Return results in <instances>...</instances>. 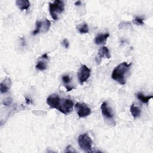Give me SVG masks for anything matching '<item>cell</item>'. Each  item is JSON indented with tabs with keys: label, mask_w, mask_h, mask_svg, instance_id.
Returning <instances> with one entry per match:
<instances>
[{
	"label": "cell",
	"mask_w": 153,
	"mask_h": 153,
	"mask_svg": "<svg viewBox=\"0 0 153 153\" xmlns=\"http://www.w3.org/2000/svg\"><path fill=\"white\" fill-rule=\"evenodd\" d=\"M132 63L123 62L117 65L112 73L111 77L121 85H125L126 81V75L130 68Z\"/></svg>",
	"instance_id": "obj_1"
},
{
	"label": "cell",
	"mask_w": 153,
	"mask_h": 153,
	"mask_svg": "<svg viewBox=\"0 0 153 153\" xmlns=\"http://www.w3.org/2000/svg\"><path fill=\"white\" fill-rule=\"evenodd\" d=\"M65 10L64 3L59 0H56L52 3H49V12L52 19L55 20L58 19L57 14L62 13Z\"/></svg>",
	"instance_id": "obj_2"
},
{
	"label": "cell",
	"mask_w": 153,
	"mask_h": 153,
	"mask_svg": "<svg viewBox=\"0 0 153 153\" xmlns=\"http://www.w3.org/2000/svg\"><path fill=\"white\" fill-rule=\"evenodd\" d=\"M78 142L80 148L85 152H90L92 148L93 141L87 134L80 135Z\"/></svg>",
	"instance_id": "obj_3"
},
{
	"label": "cell",
	"mask_w": 153,
	"mask_h": 153,
	"mask_svg": "<svg viewBox=\"0 0 153 153\" xmlns=\"http://www.w3.org/2000/svg\"><path fill=\"white\" fill-rule=\"evenodd\" d=\"M90 69L86 65H83L81 66L77 73L78 79L81 84H83L89 79L90 76Z\"/></svg>",
	"instance_id": "obj_4"
},
{
	"label": "cell",
	"mask_w": 153,
	"mask_h": 153,
	"mask_svg": "<svg viewBox=\"0 0 153 153\" xmlns=\"http://www.w3.org/2000/svg\"><path fill=\"white\" fill-rule=\"evenodd\" d=\"M73 105L74 103L72 100L65 99L62 100V102L60 104L57 110L64 114H67L73 111Z\"/></svg>",
	"instance_id": "obj_5"
},
{
	"label": "cell",
	"mask_w": 153,
	"mask_h": 153,
	"mask_svg": "<svg viewBox=\"0 0 153 153\" xmlns=\"http://www.w3.org/2000/svg\"><path fill=\"white\" fill-rule=\"evenodd\" d=\"M75 107L77 114L81 118L87 117L91 114L90 108L85 104L77 103Z\"/></svg>",
	"instance_id": "obj_6"
},
{
	"label": "cell",
	"mask_w": 153,
	"mask_h": 153,
	"mask_svg": "<svg viewBox=\"0 0 153 153\" xmlns=\"http://www.w3.org/2000/svg\"><path fill=\"white\" fill-rule=\"evenodd\" d=\"M61 104V99L59 96L56 94L50 95L47 99V104L52 108L57 109Z\"/></svg>",
	"instance_id": "obj_7"
},
{
	"label": "cell",
	"mask_w": 153,
	"mask_h": 153,
	"mask_svg": "<svg viewBox=\"0 0 153 153\" xmlns=\"http://www.w3.org/2000/svg\"><path fill=\"white\" fill-rule=\"evenodd\" d=\"M100 109L102 111V114L105 118H107L109 120H113L114 114L113 113V111H112L111 108L108 106L106 102H104L102 104Z\"/></svg>",
	"instance_id": "obj_8"
},
{
	"label": "cell",
	"mask_w": 153,
	"mask_h": 153,
	"mask_svg": "<svg viewBox=\"0 0 153 153\" xmlns=\"http://www.w3.org/2000/svg\"><path fill=\"white\" fill-rule=\"evenodd\" d=\"M109 37V34L108 33L105 34H98L95 39V42L97 45H100L102 44H104L108 38Z\"/></svg>",
	"instance_id": "obj_9"
},
{
	"label": "cell",
	"mask_w": 153,
	"mask_h": 153,
	"mask_svg": "<svg viewBox=\"0 0 153 153\" xmlns=\"http://www.w3.org/2000/svg\"><path fill=\"white\" fill-rule=\"evenodd\" d=\"M16 4L21 10H26L30 7V2L27 0H18L16 1Z\"/></svg>",
	"instance_id": "obj_10"
},
{
	"label": "cell",
	"mask_w": 153,
	"mask_h": 153,
	"mask_svg": "<svg viewBox=\"0 0 153 153\" xmlns=\"http://www.w3.org/2000/svg\"><path fill=\"white\" fill-rule=\"evenodd\" d=\"M98 55H99V57L100 58H102L104 57H105L108 59L111 58V55H110L109 50L108 48L107 47H105V46L101 47L99 50Z\"/></svg>",
	"instance_id": "obj_11"
},
{
	"label": "cell",
	"mask_w": 153,
	"mask_h": 153,
	"mask_svg": "<svg viewBox=\"0 0 153 153\" xmlns=\"http://www.w3.org/2000/svg\"><path fill=\"white\" fill-rule=\"evenodd\" d=\"M130 111L132 116H133L135 118L139 117L141 115V113L140 109L138 107L135 106L134 104H132L130 106Z\"/></svg>",
	"instance_id": "obj_12"
},
{
	"label": "cell",
	"mask_w": 153,
	"mask_h": 153,
	"mask_svg": "<svg viewBox=\"0 0 153 153\" xmlns=\"http://www.w3.org/2000/svg\"><path fill=\"white\" fill-rule=\"evenodd\" d=\"M77 28L80 34H87L89 31V28L86 23L80 24L77 26Z\"/></svg>",
	"instance_id": "obj_13"
},
{
	"label": "cell",
	"mask_w": 153,
	"mask_h": 153,
	"mask_svg": "<svg viewBox=\"0 0 153 153\" xmlns=\"http://www.w3.org/2000/svg\"><path fill=\"white\" fill-rule=\"evenodd\" d=\"M136 97L139 100H140L142 102V103H144V104H148L149 100L152 98V96L151 95L145 96L144 95H143L141 93H138L136 95Z\"/></svg>",
	"instance_id": "obj_14"
},
{
	"label": "cell",
	"mask_w": 153,
	"mask_h": 153,
	"mask_svg": "<svg viewBox=\"0 0 153 153\" xmlns=\"http://www.w3.org/2000/svg\"><path fill=\"white\" fill-rule=\"evenodd\" d=\"M44 24V22L42 21H40V20H37L36 22V28L35 30L32 33L33 35H35L38 34H39L41 31V29H42L43 27V25Z\"/></svg>",
	"instance_id": "obj_15"
},
{
	"label": "cell",
	"mask_w": 153,
	"mask_h": 153,
	"mask_svg": "<svg viewBox=\"0 0 153 153\" xmlns=\"http://www.w3.org/2000/svg\"><path fill=\"white\" fill-rule=\"evenodd\" d=\"M6 80H4V81H3V82L1 83V84H0V90H1V93H7L10 89L9 85L7 83Z\"/></svg>",
	"instance_id": "obj_16"
},
{
	"label": "cell",
	"mask_w": 153,
	"mask_h": 153,
	"mask_svg": "<svg viewBox=\"0 0 153 153\" xmlns=\"http://www.w3.org/2000/svg\"><path fill=\"white\" fill-rule=\"evenodd\" d=\"M47 64L44 61L39 60L37 62L35 68L39 71H44L47 69Z\"/></svg>",
	"instance_id": "obj_17"
},
{
	"label": "cell",
	"mask_w": 153,
	"mask_h": 153,
	"mask_svg": "<svg viewBox=\"0 0 153 153\" xmlns=\"http://www.w3.org/2000/svg\"><path fill=\"white\" fill-rule=\"evenodd\" d=\"M134 22L138 25H142L144 24V20L143 18L141 17L136 16L134 19Z\"/></svg>",
	"instance_id": "obj_18"
},
{
	"label": "cell",
	"mask_w": 153,
	"mask_h": 153,
	"mask_svg": "<svg viewBox=\"0 0 153 153\" xmlns=\"http://www.w3.org/2000/svg\"><path fill=\"white\" fill-rule=\"evenodd\" d=\"M62 81L65 84V85H68L71 81V78L69 77V75H64L62 77Z\"/></svg>",
	"instance_id": "obj_19"
},
{
	"label": "cell",
	"mask_w": 153,
	"mask_h": 153,
	"mask_svg": "<svg viewBox=\"0 0 153 153\" xmlns=\"http://www.w3.org/2000/svg\"><path fill=\"white\" fill-rule=\"evenodd\" d=\"M62 45L64 46V47L65 48H68L69 43V42H68V40L67 39H64L63 40V42H62Z\"/></svg>",
	"instance_id": "obj_20"
},
{
	"label": "cell",
	"mask_w": 153,
	"mask_h": 153,
	"mask_svg": "<svg viewBox=\"0 0 153 153\" xmlns=\"http://www.w3.org/2000/svg\"><path fill=\"white\" fill-rule=\"evenodd\" d=\"M65 88H66L67 91H71V90H72L74 89V87H71V86H69V85H65Z\"/></svg>",
	"instance_id": "obj_21"
},
{
	"label": "cell",
	"mask_w": 153,
	"mask_h": 153,
	"mask_svg": "<svg viewBox=\"0 0 153 153\" xmlns=\"http://www.w3.org/2000/svg\"><path fill=\"white\" fill-rule=\"evenodd\" d=\"M42 59H48V55H47V53H45V54H44V55H42Z\"/></svg>",
	"instance_id": "obj_22"
},
{
	"label": "cell",
	"mask_w": 153,
	"mask_h": 153,
	"mask_svg": "<svg viewBox=\"0 0 153 153\" xmlns=\"http://www.w3.org/2000/svg\"><path fill=\"white\" fill-rule=\"evenodd\" d=\"M81 4V1H77V2L75 3V5L77 6H80Z\"/></svg>",
	"instance_id": "obj_23"
},
{
	"label": "cell",
	"mask_w": 153,
	"mask_h": 153,
	"mask_svg": "<svg viewBox=\"0 0 153 153\" xmlns=\"http://www.w3.org/2000/svg\"><path fill=\"white\" fill-rule=\"evenodd\" d=\"M26 102L27 104H29L30 102V100L29 99H28V98H26Z\"/></svg>",
	"instance_id": "obj_24"
}]
</instances>
